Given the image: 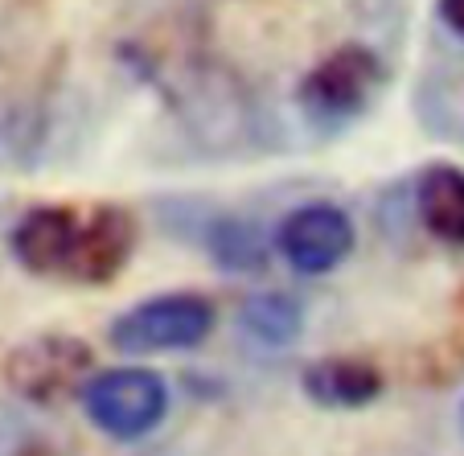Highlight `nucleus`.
Segmentation results:
<instances>
[{
	"mask_svg": "<svg viewBox=\"0 0 464 456\" xmlns=\"http://www.w3.org/2000/svg\"><path fill=\"white\" fill-rule=\"evenodd\" d=\"M382 82H386L382 58L362 42H345L337 50H329L324 58H316L304 71V79L296 87V103L313 128L337 132V128H345V123H353L358 115L370 112Z\"/></svg>",
	"mask_w": 464,
	"mask_h": 456,
	"instance_id": "obj_1",
	"label": "nucleus"
},
{
	"mask_svg": "<svg viewBox=\"0 0 464 456\" xmlns=\"http://www.w3.org/2000/svg\"><path fill=\"white\" fill-rule=\"evenodd\" d=\"M99 374L95 350L74 334H37L13 345L0 362V378L17 399L34 407H62L82 399L87 383Z\"/></svg>",
	"mask_w": 464,
	"mask_h": 456,
	"instance_id": "obj_2",
	"label": "nucleus"
},
{
	"mask_svg": "<svg viewBox=\"0 0 464 456\" xmlns=\"http://www.w3.org/2000/svg\"><path fill=\"white\" fill-rule=\"evenodd\" d=\"M218 325V308L202 292H160L123 308L107 325V342L120 354H177L198 350Z\"/></svg>",
	"mask_w": 464,
	"mask_h": 456,
	"instance_id": "obj_3",
	"label": "nucleus"
},
{
	"mask_svg": "<svg viewBox=\"0 0 464 456\" xmlns=\"http://www.w3.org/2000/svg\"><path fill=\"white\" fill-rule=\"evenodd\" d=\"M82 412L103 436L111 440H140L165 420L169 386L157 370L144 366H111L99 370L82 391Z\"/></svg>",
	"mask_w": 464,
	"mask_h": 456,
	"instance_id": "obj_4",
	"label": "nucleus"
},
{
	"mask_svg": "<svg viewBox=\"0 0 464 456\" xmlns=\"http://www.w3.org/2000/svg\"><path fill=\"white\" fill-rule=\"evenodd\" d=\"M358 230L353 218L334 202H304L288 210L276 227V251L300 276H329L353 255Z\"/></svg>",
	"mask_w": 464,
	"mask_h": 456,
	"instance_id": "obj_5",
	"label": "nucleus"
},
{
	"mask_svg": "<svg viewBox=\"0 0 464 456\" xmlns=\"http://www.w3.org/2000/svg\"><path fill=\"white\" fill-rule=\"evenodd\" d=\"M82 218L71 206H34L17 218L9 235V251L34 276H66L79 247Z\"/></svg>",
	"mask_w": 464,
	"mask_h": 456,
	"instance_id": "obj_6",
	"label": "nucleus"
},
{
	"mask_svg": "<svg viewBox=\"0 0 464 456\" xmlns=\"http://www.w3.org/2000/svg\"><path fill=\"white\" fill-rule=\"evenodd\" d=\"M131 251H136V218H131V210H123V206H115V202H103L82 218L79 247H74L66 280L111 284L115 276L128 267Z\"/></svg>",
	"mask_w": 464,
	"mask_h": 456,
	"instance_id": "obj_7",
	"label": "nucleus"
},
{
	"mask_svg": "<svg viewBox=\"0 0 464 456\" xmlns=\"http://www.w3.org/2000/svg\"><path fill=\"white\" fill-rule=\"evenodd\" d=\"M382 370L366 358H350V354H337V358H316L304 366L300 374V391L313 407L324 412H358L370 407L382 395Z\"/></svg>",
	"mask_w": 464,
	"mask_h": 456,
	"instance_id": "obj_8",
	"label": "nucleus"
},
{
	"mask_svg": "<svg viewBox=\"0 0 464 456\" xmlns=\"http://www.w3.org/2000/svg\"><path fill=\"white\" fill-rule=\"evenodd\" d=\"M415 210L440 243L464 247V169L448 160L423 169L415 185Z\"/></svg>",
	"mask_w": 464,
	"mask_h": 456,
	"instance_id": "obj_9",
	"label": "nucleus"
},
{
	"mask_svg": "<svg viewBox=\"0 0 464 456\" xmlns=\"http://www.w3.org/2000/svg\"><path fill=\"white\" fill-rule=\"evenodd\" d=\"M243 329L259 342H272V345H284L300 334V325H304V313L292 296L284 292H259V296H246L243 300V313H238Z\"/></svg>",
	"mask_w": 464,
	"mask_h": 456,
	"instance_id": "obj_10",
	"label": "nucleus"
},
{
	"mask_svg": "<svg viewBox=\"0 0 464 456\" xmlns=\"http://www.w3.org/2000/svg\"><path fill=\"white\" fill-rule=\"evenodd\" d=\"M210 255L227 272H255V267H263V259H267L259 230L243 218H222L218 227L210 230Z\"/></svg>",
	"mask_w": 464,
	"mask_h": 456,
	"instance_id": "obj_11",
	"label": "nucleus"
},
{
	"mask_svg": "<svg viewBox=\"0 0 464 456\" xmlns=\"http://www.w3.org/2000/svg\"><path fill=\"white\" fill-rule=\"evenodd\" d=\"M440 21H444L456 37H464V0H440Z\"/></svg>",
	"mask_w": 464,
	"mask_h": 456,
	"instance_id": "obj_12",
	"label": "nucleus"
}]
</instances>
